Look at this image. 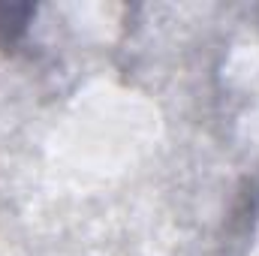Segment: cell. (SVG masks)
<instances>
[{"instance_id":"cell-1","label":"cell","mask_w":259,"mask_h":256,"mask_svg":"<svg viewBox=\"0 0 259 256\" xmlns=\"http://www.w3.org/2000/svg\"><path fill=\"white\" fill-rule=\"evenodd\" d=\"M30 15H33L30 6H0V39L12 42L18 33H24Z\"/></svg>"}]
</instances>
